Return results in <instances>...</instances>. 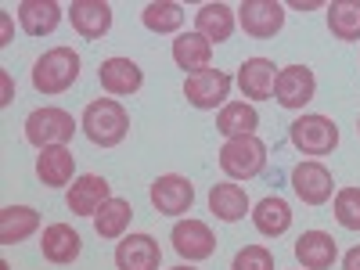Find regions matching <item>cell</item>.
I'll use <instances>...</instances> for the list:
<instances>
[{
    "label": "cell",
    "instance_id": "cell-1",
    "mask_svg": "<svg viewBox=\"0 0 360 270\" xmlns=\"http://www.w3.org/2000/svg\"><path fill=\"white\" fill-rule=\"evenodd\" d=\"M79 127H83L90 144L115 148V144H123L127 134H130V115H127V108L119 105L115 98H98V101H90L83 108Z\"/></svg>",
    "mask_w": 360,
    "mask_h": 270
},
{
    "label": "cell",
    "instance_id": "cell-2",
    "mask_svg": "<svg viewBox=\"0 0 360 270\" xmlns=\"http://www.w3.org/2000/svg\"><path fill=\"white\" fill-rule=\"evenodd\" d=\"M79 79V54L72 47H51L37 58L33 65V86L40 94H65V90Z\"/></svg>",
    "mask_w": 360,
    "mask_h": 270
},
{
    "label": "cell",
    "instance_id": "cell-3",
    "mask_svg": "<svg viewBox=\"0 0 360 270\" xmlns=\"http://www.w3.org/2000/svg\"><path fill=\"white\" fill-rule=\"evenodd\" d=\"M76 127L79 123L65 108L44 105L37 112H29V119H25V141L33 144V148H40V152H44V148H62V144L72 141Z\"/></svg>",
    "mask_w": 360,
    "mask_h": 270
},
{
    "label": "cell",
    "instance_id": "cell-4",
    "mask_svg": "<svg viewBox=\"0 0 360 270\" xmlns=\"http://www.w3.org/2000/svg\"><path fill=\"white\" fill-rule=\"evenodd\" d=\"M220 169L231 180H252L266 169V144L249 134V137H231L220 148Z\"/></svg>",
    "mask_w": 360,
    "mask_h": 270
},
{
    "label": "cell",
    "instance_id": "cell-5",
    "mask_svg": "<svg viewBox=\"0 0 360 270\" xmlns=\"http://www.w3.org/2000/svg\"><path fill=\"white\" fill-rule=\"evenodd\" d=\"M288 141L303 155H332L339 148V127H335V119L310 112V115H299L288 127Z\"/></svg>",
    "mask_w": 360,
    "mask_h": 270
},
{
    "label": "cell",
    "instance_id": "cell-6",
    "mask_svg": "<svg viewBox=\"0 0 360 270\" xmlns=\"http://www.w3.org/2000/svg\"><path fill=\"white\" fill-rule=\"evenodd\" d=\"M231 76L224 72V69H202V72H195V76H188L184 79V98H188V105L191 108H198V112H213V108H224L227 105V94H231Z\"/></svg>",
    "mask_w": 360,
    "mask_h": 270
},
{
    "label": "cell",
    "instance_id": "cell-7",
    "mask_svg": "<svg viewBox=\"0 0 360 270\" xmlns=\"http://www.w3.org/2000/svg\"><path fill=\"white\" fill-rule=\"evenodd\" d=\"M234 11H238V25H242L245 37H252V40L278 37L281 25H285V4H278V0H242Z\"/></svg>",
    "mask_w": 360,
    "mask_h": 270
},
{
    "label": "cell",
    "instance_id": "cell-8",
    "mask_svg": "<svg viewBox=\"0 0 360 270\" xmlns=\"http://www.w3.org/2000/svg\"><path fill=\"white\" fill-rule=\"evenodd\" d=\"M148 198H152L155 213L162 217H184L195 205V184L180 173H162L152 188H148Z\"/></svg>",
    "mask_w": 360,
    "mask_h": 270
},
{
    "label": "cell",
    "instance_id": "cell-9",
    "mask_svg": "<svg viewBox=\"0 0 360 270\" xmlns=\"http://www.w3.org/2000/svg\"><path fill=\"white\" fill-rule=\"evenodd\" d=\"M317 94V79H314V69L310 65H285L278 72V83H274V98L281 108L288 112H299L307 108Z\"/></svg>",
    "mask_w": 360,
    "mask_h": 270
},
{
    "label": "cell",
    "instance_id": "cell-10",
    "mask_svg": "<svg viewBox=\"0 0 360 270\" xmlns=\"http://www.w3.org/2000/svg\"><path fill=\"white\" fill-rule=\"evenodd\" d=\"M292 191L299 195V202H307V205H324L328 198H332V191H335V180H332V173H328L324 162L307 159V162L292 166Z\"/></svg>",
    "mask_w": 360,
    "mask_h": 270
},
{
    "label": "cell",
    "instance_id": "cell-11",
    "mask_svg": "<svg viewBox=\"0 0 360 270\" xmlns=\"http://www.w3.org/2000/svg\"><path fill=\"white\" fill-rule=\"evenodd\" d=\"M173 249L180 259H188V263H198V259H209L217 252V234L209 231V224L202 220H176L173 224Z\"/></svg>",
    "mask_w": 360,
    "mask_h": 270
},
{
    "label": "cell",
    "instance_id": "cell-12",
    "mask_svg": "<svg viewBox=\"0 0 360 270\" xmlns=\"http://www.w3.org/2000/svg\"><path fill=\"white\" fill-rule=\"evenodd\" d=\"M108 198H115V195H112V184H108L105 176H98V173H83V176H76L72 184H69V195H65L69 213H76V217H90V220L101 213V205H105Z\"/></svg>",
    "mask_w": 360,
    "mask_h": 270
},
{
    "label": "cell",
    "instance_id": "cell-13",
    "mask_svg": "<svg viewBox=\"0 0 360 270\" xmlns=\"http://www.w3.org/2000/svg\"><path fill=\"white\" fill-rule=\"evenodd\" d=\"M98 79H101V90L112 98H130L141 90L144 83V72L137 62H130V58H105L101 69H98Z\"/></svg>",
    "mask_w": 360,
    "mask_h": 270
},
{
    "label": "cell",
    "instance_id": "cell-14",
    "mask_svg": "<svg viewBox=\"0 0 360 270\" xmlns=\"http://www.w3.org/2000/svg\"><path fill=\"white\" fill-rule=\"evenodd\" d=\"M162 249L152 234H127L115 245V266L119 270H159Z\"/></svg>",
    "mask_w": 360,
    "mask_h": 270
},
{
    "label": "cell",
    "instance_id": "cell-15",
    "mask_svg": "<svg viewBox=\"0 0 360 270\" xmlns=\"http://www.w3.org/2000/svg\"><path fill=\"white\" fill-rule=\"evenodd\" d=\"M278 65L270 58H245L242 69H238V86L249 101H266L274 98V83H278Z\"/></svg>",
    "mask_w": 360,
    "mask_h": 270
},
{
    "label": "cell",
    "instance_id": "cell-16",
    "mask_svg": "<svg viewBox=\"0 0 360 270\" xmlns=\"http://www.w3.org/2000/svg\"><path fill=\"white\" fill-rule=\"evenodd\" d=\"M295 259L303 263V270H332L339 259V245L328 231H303L295 242Z\"/></svg>",
    "mask_w": 360,
    "mask_h": 270
},
{
    "label": "cell",
    "instance_id": "cell-17",
    "mask_svg": "<svg viewBox=\"0 0 360 270\" xmlns=\"http://www.w3.org/2000/svg\"><path fill=\"white\" fill-rule=\"evenodd\" d=\"M69 22L83 40H101L112 29V8L105 0H72Z\"/></svg>",
    "mask_w": 360,
    "mask_h": 270
},
{
    "label": "cell",
    "instance_id": "cell-18",
    "mask_svg": "<svg viewBox=\"0 0 360 270\" xmlns=\"http://www.w3.org/2000/svg\"><path fill=\"white\" fill-rule=\"evenodd\" d=\"M40 252H44V259H47V263L65 266V263L79 259V252H83V238H79L69 224H51V227H44Z\"/></svg>",
    "mask_w": 360,
    "mask_h": 270
},
{
    "label": "cell",
    "instance_id": "cell-19",
    "mask_svg": "<svg viewBox=\"0 0 360 270\" xmlns=\"http://www.w3.org/2000/svg\"><path fill=\"white\" fill-rule=\"evenodd\" d=\"M249 209H252V202H249L245 188L234 184V180H227V184H213V191H209V213H213L217 220H224V224L245 220Z\"/></svg>",
    "mask_w": 360,
    "mask_h": 270
},
{
    "label": "cell",
    "instance_id": "cell-20",
    "mask_svg": "<svg viewBox=\"0 0 360 270\" xmlns=\"http://www.w3.org/2000/svg\"><path fill=\"white\" fill-rule=\"evenodd\" d=\"M37 176H40V184L47 188H65L72 184V176H76V155L69 152V148H44V152L37 155Z\"/></svg>",
    "mask_w": 360,
    "mask_h": 270
},
{
    "label": "cell",
    "instance_id": "cell-21",
    "mask_svg": "<svg viewBox=\"0 0 360 270\" xmlns=\"http://www.w3.org/2000/svg\"><path fill=\"white\" fill-rule=\"evenodd\" d=\"M234 25H238L234 8L220 4V0H217V4H202V8L195 11V33H202L209 44H224V40H231Z\"/></svg>",
    "mask_w": 360,
    "mask_h": 270
},
{
    "label": "cell",
    "instance_id": "cell-22",
    "mask_svg": "<svg viewBox=\"0 0 360 270\" xmlns=\"http://www.w3.org/2000/svg\"><path fill=\"white\" fill-rule=\"evenodd\" d=\"M15 11L29 37H51L62 22V4H54V0H22Z\"/></svg>",
    "mask_w": 360,
    "mask_h": 270
},
{
    "label": "cell",
    "instance_id": "cell-23",
    "mask_svg": "<svg viewBox=\"0 0 360 270\" xmlns=\"http://www.w3.org/2000/svg\"><path fill=\"white\" fill-rule=\"evenodd\" d=\"M40 231V213L33 205H4L0 209V245H18Z\"/></svg>",
    "mask_w": 360,
    "mask_h": 270
},
{
    "label": "cell",
    "instance_id": "cell-24",
    "mask_svg": "<svg viewBox=\"0 0 360 270\" xmlns=\"http://www.w3.org/2000/svg\"><path fill=\"white\" fill-rule=\"evenodd\" d=\"M173 62H176V69L195 76V72L209 69V62H213V44H209L202 33H180L173 40Z\"/></svg>",
    "mask_w": 360,
    "mask_h": 270
},
{
    "label": "cell",
    "instance_id": "cell-25",
    "mask_svg": "<svg viewBox=\"0 0 360 270\" xmlns=\"http://www.w3.org/2000/svg\"><path fill=\"white\" fill-rule=\"evenodd\" d=\"M252 224L263 238H281L292 227V205L278 195H266L263 202L252 205Z\"/></svg>",
    "mask_w": 360,
    "mask_h": 270
},
{
    "label": "cell",
    "instance_id": "cell-26",
    "mask_svg": "<svg viewBox=\"0 0 360 270\" xmlns=\"http://www.w3.org/2000/svg\"><path fill=\"white\" fill-rule=\"evenodd\" d=\"M217 130L231 141V137H249L259 130V112L249 101H227L217 112Z\"/></svg>",
    "mask_w": 360,
    "mask_h": 270
},
{
    "label": "cell",
    "instance_id": "cell-27",
    "mask_svg": "<svg viewBox=\"0 0 360 270\" xmlns=\"http://www.w3.org/2000/svg\"><path fill=\"white\" fill-rule=\"evenodd\" d=\"M130 220H134V205L127 198H108L101 205V213L94 217V231L105 242H115V238H127Z\"/></svg>",
    "mask_w": 360,
    "mask_h": 270
},
{
    "label": "cell",
    "instance_id": "cell-28",
    "mask_svg": "<svg viewBox=\"0 0 360 270\" xmlns=\"http://www.w3.org/2000/svg\"><path fill=\"white\" fill-rule=\"evenodd\" d=\"M328 29L335 40L356 44L360 40V0H335L328 4Z\"/></svg>",
    "mask_w": 360,
    "mask_h": 270
},
{
    "label": "cell",
    "instance_id": "cell-29",
    "mask_svg": "<svg viewBox=\"0 0 360 270\" xmlns=\"http://www.w3.org/2000/svg\"><path fill=\"white\" fill-rule=\"evenodd\" d=\"M141 22L148 33H176L184 25V4H176V0H152L141 11Z\"/></svg>",
    "mask_w": 360,
    "mask_h": 270
},
{
    "label": "cell",
    "instance_id": "cell-30",
    "mask_svg": "<svg viewBox=\"0 0 360 270\" xmlns=\"http://www.w3.org/2000/svg\"><path fill=\"white\" fill-rule=\"evenodd\" d=\"M332 209H335L339 227H346V231H360V188H339Z\"/></svg>",
    "mask_w": 360,
    "mask_h": 270
},
{
    "label": "cell",
    "instance_id": "cell-31",
    "mask_svg": "<svg viewBox=\"0 0 360 270\" xmlns=\"http://www.w3.org/2000/svg\"><path fill=\"white\" fill-rule=\"evenodd\" d=\"M231 270H274V252L266 245H245L234 252Z\"/></svg>",
    "mask_w": 360,
    "mask_h": 270
},
{
    "label": "cell",
    "instance_id": "cell-32",
    "mask_svg": "<svg viewBox=\"0 0 360 270\" xmlns=\"http://www.w3.org/2000/svg\"><path fill=\"white\" fill-rule=\"evenodd\" d=\"M342 270H360V245H353V249L342 256Z\"/></svg>",
    "mask_w": 360,
    "mask_h": 270
},
{
    "label": "cell",
    "instance_id": "cell-33",
    "mask_svg": "<svg viewBox=\"0 0 360 270\" xmlns=\"http://www.w3.org/2000/svg\"><path fill=\"white\" fill-rule=\"evenodd\" d=\"M0 83H4V98H0V105H11V98H15V90H11V76H8V72H0Z\"/></svg>",
    "mask_w": 360,
    "mask_h": 270
},
{
    "label": "cell",
    "instance_id": "cell-34",
    "mask_svg": "<svg viewBox=\"0 0 360 270\" xmlns=\"http://www.w3.org/2000/svg\"><path fill=\"white\" fill-rule=\"evenodd\" d=\"M11 40V18L4 15V18H0V44H8Z\"/></svg>",
    "mask_w": 360,
    "mask_h": 270
},
{
    "label": "cell",
    "instance_id": "cell-35",
    "mask_svg": "<svg viewBox=\"0 0 360 270\" xmlns=\"http://www.w3.org/2000/svg\"><path fill=\"white\" fill-rule=\"evenodd\" d=\"M321 4H303V0H292V11H317Z\"/></svg>",
    "mask_w": 360,
    "mask_h": 270
},
{
    "label": "cell",
    "instance_id": "cell-36",
    "mask_svg": "<svg viewBox=\"0 0 360 270\" xmlns=\"http://www.w3.org/2000/svg\"><path fill=\"white\" fill-rule=\"evenodd\" d=\"M173 270H195L191 263H180V266H173Z\"/></svg>",
    "mask_w": 360,
    "mask_h": 270
},
{
    "label": "cell",
    "instance_id": "cell-37",
    "mask_svg": "<svg viewBox=\"0 0 360 270\" xmlns=\"http://www.w3.org/2000/svg\"><path fill=\"white\" fill-rule=\"evenodd\" d=\"M356 134H360V119H356Z\"/></svg>",
    "mask_w": 360,
    "mask_h": 270
}]
</instances>
